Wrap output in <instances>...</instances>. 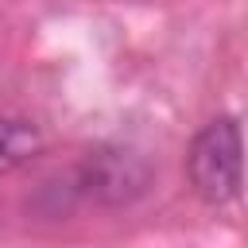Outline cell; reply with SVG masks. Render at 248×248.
Here are the masks:
<instances>
[{
  "mask_svg": "<svg viewBox=\"0 0 248 248\" xmlns=\"http://www.w3.org/2000/svg\"><path fill=\"white\" fill-rule=\"evenodd\" d=\"M186 174L205 205H229L244 186V136L232 116H213L190 140Z\"/></svg>",
  "mask_w": 248,
  "mask_h": 248,
  "instance_id": "6da1fadb",
  "label": "cell"
},
{
  "mask_svg": "<svg viewBox=\"0 0 248 248\" xmlns=\"http://www.w3.org/2000/svg\"><path fill=\"white\" fill-rule=\"evenodd\" d=\"M147 186H151V163L124 143H101L85 151V159L66 178L70 198H89L97 205H128L143 198Z\"/></svg>",
  "mask_w": 248,
  "mask_h": 248,
  "instance_id": "7a4b0ae2",
  "label": "cell"
},
{
  "mask_svg": "<svg viewBox=\"0 0 248 248\" xmlns=\"http://www.w3.org/2000/svg\"><path fill=\"white\" fill-rule=\"evenodd\" d=\"M43 151V132L23 116H0V174L19 170Z\"/></svg>",
  "mask_w": 248,
  "mask_h": 248,
  "instance_id": "3957f363",
  "label": "cell"
}]
</instances>
